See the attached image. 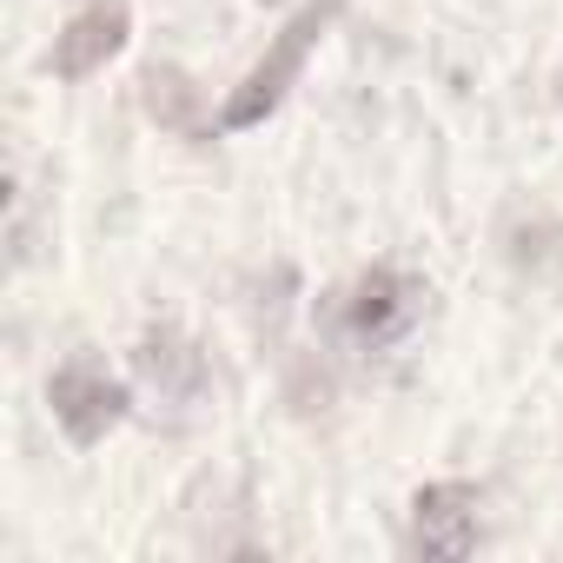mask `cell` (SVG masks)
Wrapping results in <instances>:
<instances>
[{
  "instance_id": "5",
  "label": "cell",
  "mask_w": 563,
  "mask_h": 563,
  "mask_svg": "<svg viewBox=\"0 0 563 563\" xmlns=\"http://www.w3.org/2000/svg\"><path fill=\"white\" fill-rule=\"evenodd\" d=\"M411 312H418V278H405V272H391V265H372V272H358V286L345 292V306H339V319H345V332L352 339H391L398 325H411Z\"/></svg>"
},
{
  "instance_id": "3",
  "label": "cell",
  "mask_w": 563,
  "mask_h": 563,
  "mask_svg": "<svg viewBox=\"0 0 563 563\" xmlns=\"http://www.w3.org/2000/svg\"><path fill=\"white\" fill-rule=\"evenodd\" d=\"M477 490L471 484H424L411 497V543L424 556H471L477 537H484V517H477Z\"/></svg>"
},
{
  "instance_id": "2",
  "label": "cell",
  "mask_w": 563,
  "mask_h": 563,
  "mask_svg": "<svg viewBox=\"0 0 563 563\" xmlns=\"http://www.w3.org/2000/svg\"><path fill=\"white\" fill-rule=\"evenodd\" d=\"M47 405H54V418H60V431H67L74 444H100V438H107V431L126 418L133 391H126L120 378H107L100 365L74 358V365H60V372H54V385H47Z\"/></svg>"
},
{
  "instance_id": "1",
  "label": "cell",
  "mask_w": 563,
  "mask_h": 563,
  "mask_svg": "<svg viewBox=\"0 0 563 563\" xmlns=\"http://www.w3.org/2000/svg\"><path fill=\"white\" fill-rule=\"evenodd\" d=\"M332 14H339V0H306V8L278 27V41L258 54V67L225 93V107H219V126H225V133H245V126H258V120L278 113V100H286L292 80L306 74V54L319 47V34L332 27Z\"/></svg>"
},
{
  "instance_id": "4",
  "label": "cell",
  "mask_w": 563,
  "mask_h": 563,
  "mask_svg": "<svg viewBox=\"0 0 563 563\" xmlns=\"http://www.w3.org/2000/svg\"><path fill=\"white\" fill-rule=\"evenodd\" d=\"M126 27H133L126 0H87V8L54 34V74L60 80H93L126 47Z\"/></svg>"
},
{
  "instance_id": "6",
  "label": "cell",
  "mask_w": 563,
  "mask_h": 563,
  "mask_svg": "<svg viewBox=\"0 0 563 563\" xmlns=\"http://www.w3.org/2000/svg\"><path fill=\"white\" fill-rule=\"evenodd\" d=\"M146 113L166 120V126H192V87H186V74L153 67L146 74Z\"/></svg>"
}]
</instances>
